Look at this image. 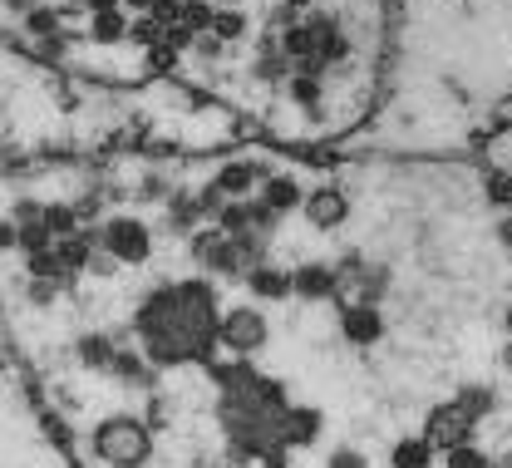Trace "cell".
Masks as SVG:
<instances>
[{"label":"cell","mask_w":512,"mask_h":468,"mask_svg":"<svg viewBox=\"0 0 512 468\" xmlns=\"http://www.w3.org/2000/svg\"><path fill=\"white\" fill-rule=\"evenodd\" d=\"M261 202L286 217V212H296V207L306 202V188H301V178H291V173H271V178L261 183Z\"/></svg>","instance_id":"14"},{"label":"cell","mask_w":512,"mask_h":468,"mask_svg":"<svg viewBox=\"0 0 512 468\" xmlns=\"http://www.w3.org/2000/svg\"><path fill=\"white\" fill-rule=\"evenodd\" d=\"M89 449H94L104 464H114V468H143L148 464V454H153V439H148V429H143L138 419H128V414H109V419H99V424H94Z\"/></svg>","instance_id":"2"},{"label":"cell","mask_w":512,"mask_h":468,"mask_svg":"<svg viewBox=\"0 0 512 468\" xmlns=\"http://www.w3.org/2000/svg\"><path fill=\"white\" fill-rule=\"evenodd\" d=\"M143 355L158 370L173 365H212L222 345V311L212 281H168L138 306Z\"/></svg>","instance_id":"1"},{"label":"cell","mask_w":512,"mask_h":468,"mask_svg":"<svg viewBox=\"0 0 512 468\" xmlns=\"http://www.w3.org/2000/svg\"><path fill=\"white\" fill-rule=\"evenodd\" d=\"M389 468H434V444L424 434H404L389 449Z\"/></svg>","instance_id":"16"},{"label":"cell","mask_w":512,"mask_h":468,"mask_svg":"<svg viewBox=\"0 0 512 468\" xmlns=\"http://www.w3.org/2000/svg\"><path fill=\"white\" fill-rule=\"evenodd\" d=\"M197 222H207V212H202V198L197 193H173L168 198V232H197Z\"/></svg>","instance_id":"17"},{"label":"cell","mask_w":512,"mask_h":468,"mask_svg":"<svg viewBox=\"0 0 512 468\" xmlns=\"http://www.w3.org/2000/svg\"><path fill=\"white\" fill-rule=\"evenodd\" d=\"M192 262L207 271L212 281H247V271H252L247 252H242V242H237L232 232H222L217 222L192 232Z\"/></svg>","instance_id":"3"},{"label":"cell","mask_w":512,"mask_h":468,"mask_svg":"<svg viewBox=\"0 0 512 468\" xmlns=\"http://www.w3.org/2000/svg\"><path fill=\"white\" fill-rule=\"evenodd\" d=\"M503 326H508V335H512V306H508V311H503Z\"/></svg>","instance_id":"30"},{"label":"cell","mask_w":512,"mask_h":468,"mask_svg":"<svg viewBox=\"0 0 512 468\" xmlns=\"http://www.w3.org/2000/svg\"><path fill=\"white\" fill-rule=\"evenodd\" d=\"M74 222H79V212H74L69 202H50V207H45V227H50L55 237H74Z\"/></svg>","instance_id":"22"},{"label":"cell","mask_w":512,"mask_h":468,"mask_svg":"<svg viewBox=\"0 0 512 468\" xmlns=\"http://www.w3.org/2000/svg\"><path fill=\"white\" fill-rule=\"evenodd\" d=\"M453 400H458V409H463L468 419H478V424H483V419L498 409V390H488V385H463Z\"/></svg>","instance_id":"19"},{"label":"cell","mask_w":512,"mask_h":468,"mask_svg":"<svg viewBox=\"0 0 512 468\" xmlns=\"http://www.w3.org/2000/svg\"><path fill=\"white\" fill-rule=\"evenodd\" d=\"M301 212H306V222H311L316 232H340L345 217H350V193H345L340 183H320V188L306 193Z\"/></svg>","instance_id":"8"},{"label":"cell","mask_w":512,"mask_h":468,"mask_svg":"<svg viewBox=\"0 0 512 468\" xmlns=\"http://www.w3.org/2000/svg\"><path fill=\"white\" fill-rule=\"evenodd\" d=\"M325 468H370V459H365V454H360L355 444H340V449H330Z\"/></svg>","instance_id":"24"},{"label":"cell","mask_w":512,"mask_h":468,"mask_svg":"<svg viewBox=\"0 0 512 468\" xmlns=\"http://www.w3.org/2000/svg\"><path fill=\"white\" fill-rule=\"evenodd\" d=\"M247 291H252L256 301H286V296H296V281H291V271L286 267L261 262V267L247 271Z\"/></svg>","instance_id":"13"},{"label":"cell","mask_w":512,"mask_h":468,"mask_svg":"<svg viewBox=\"0 0 512 468\" xmlns=\"http://www.w3.org/2000/svg\"><path fill=\"white\" fill-rule=\"evenodd\" d=\"M55 252H60L64 271H89L99 242H94V232H74V237H60V242H55Z\"/></svg>","instance_id":"18"},{"label":"cell","mask_w":512,"mask_h":468,"mask_svg":"<svg viewBox=\"0 0 512 468\" xmlns=\"http://www.w3.org/2000/svg\"><path fill=\"white\" fill-rule=\"evenodd\" d=\"M340 335L350 340V345H380L384 335V316L380 306H365V301H340Z\"/></svg>","instance_id":"9"},{"label":"cell","mask_w":512,"mask_h":468,"mask_svg":"<svg viewBox=\"0 0 512 468\" xmlns=\"http://www.w3.org/2000/svg\"><path fill=\"white\" fill-rule=\"evenodd\" d=\"M138 198H143V202H168V198H173V193H168V178L148 173V178L138 183Z\"/></svg>","instance_id":"25"},{"label":"cell","mask_w":512,"mask_h":468,"mask_svg":"<svg viewBox=\"0 0 512 468\" xmlns=\"http://www.w3.org/2000/svg\"><path fill=\"white\" fill-rule=\"evenodd\" d=\"M128 30H133V20H128L124 10H104V15H89V45H99V50H109V45H128Z\"/></svg>","instance_id":"15"},{"label":"cell","mask_w":512,"mask_h":468,"mask_svg":"<svg viewBox=\"0 0 512 468\" xmlns=\"http://www.w3.org/2000/svg\"><path fill=\"white\" fill-rule=\"evenodd\" d=\"M266 340H271V321L261 316V306H232V311H222V345L232 355L247 360Z\"/></svg>","instance_id":"6"},{"label":"cell","mask_w":512,"mask_h":468,"mask_svg":"<svg viewBox=\"0 0 512 468\" xmlns=\"http://www.w3.org/2000/svg\"><path fill=\"white\" fill-rule=\"evenodd\" d=\"M493 237H498V247H508V252H512V212H503V217H498Z\"/></svg>","instance_id":"27"},{"label":"cell","mask_w":512,"mask_h":468,"mask_svg":"<svg viewBox=\"0 0 512 468\" xmlns=\"http://www.w3.org/2000/svg\"><path fill=\"white\" fill-rule=\"evenodd\" d=\"M50 296H55V281H45V276H35V281H30V301H35V306H45Z\"/></svg>","instance_id":"26"},{"label":"cell","mask_w":512,"mask_h":468,"mask_svg":"<svg viewBox=\"0 0 512 468\" xmlns=\"http://www.w3.org/2000/svg\"><path fill=\"white\" fill-rule=\"evenodd\" d=\"M291 281H296L301 301H340V271H335V262H301L291 271Z\"/></svg>","instance_id":"11"},{"label":"cell","mask_w":512,"mask_h":468,"mask_svg":"<svg viewBox=\"0 0 512 468\" xmlns=\"http://www.w3.org/2000/svg\"><path fill=\"white\" fill-rule=\"evenodd\" d=\"M498 365H503V370H508V375H512V340H508V345H503V350H498Z\"/></svg>","instance_id":"28"},{"label":"cell","mask_w":512,"mask_h":468,"mask_svg":"<svg viewBox=\"0 0 512 468\" xmlns=\"http://www.w3.org/2000/svg\"><path fill=\"white\" fill-rule=\"evenodd\" d=\"M114 355H119V350H114L104 335H84V340H79V360H84L89 370H109Z\"/></svg>","instance_id":"21"},{"label":"cell","mask_w":512,"mask_h":468,"mask_svg":"<svg viewBox=\"0 0 512 468\" xmlns=\"http://www.w3.org/2000/svg\"><path fill=\"white\" fill-rule=\"evenodd\" d=\"M444 468H493V459L478 449V444H458L444 454Z\"/></svg>","instance_id":"23"},{"label":"cell","mask_w":512,"mask_h":468,"mask_svg":"<svg viewBox=\"0 0 512 468\" xmlns=\"http://www.w3.org/2000/svg\"><path fill=\"white\" fill-rule=\"evenodd\" d=\"M473 429H478V419H468L458 400L439 404V409H429V419H424V439L434 444V449H458V444H473Z\"/></svg>","instance_id":"7"},{"label":"cell","mask_w":512,"mask_h":468,"mask_svg":"<svg viewBox=\"0 0 512 468\" xmlns=\"http://www.w3.org/2000/svg\"><path fill=\"white\" fill-rule=\"evenodd\" d=\"M10 242H20V237H15V232H10V227L0 222V247H10Z\"/></svg>","instance_id":"29"},{"label":"cell","mask_w":512,"mask_h":468,"mask_svg":"<svg viewBox=\"0 0 512 468\" xmlns=\"http://www.w3.org/2000/svg\"><path fill=\"white\" fill-rule=\"evenodd\" d=\"M320 434H325V414L316 404H291L281 414V444L286 449H311V444H320Z\"/></svg>","instance_id":"10"},{"label":"cell","mask_w":512,"mask_h":468,"mask_svg":"<svg viewBox=\"0 0 512 468\" xmlns=\"http://www.w3.org/2000/svg\"><path fill=\"white\" fill-rule=\"evenodd\" d=\"M94 242L119 262V267H143L153 257V227L143 217H109L104 227H94Z\"/></svg>","instance_id":"4"},{"label":"cell","mask_w":512,"mask_h":468,"mask_svg":"<svg viewBox=\"0 0 512 468\" xmlns=\"http://www.w3.org/2000/svg\"><path fill=\"white\" fill-rule=\"evenodd\" d=\"M340 271V301H365V306H380L394 286V271L384 262H365L360 252H350L345 262H335Z\"/></svg>","instance_id":"5"},{"label":"cell","mask_w":512,"mask_h":468,"mask_svg":"<svg viewBox=\"0 0 512 468\" xmlns=\"http://www.w3.org/2000/svg\"><path fill=\"white\" fill-rule=\"evenodd\" d=\"M266 178H271V168H266V163H256V158H237V163H227V168L212 178V188L232 202V198H252V188L256 183H266Z\"/></svg>","instance_id":"12"},{"label":"cell","mask_w":512,"mask_h":468,"mask_svg":"<svg viewBox=\"0 0 512 468\" xmlns=\"http://www.w3.org/2000/svg\"><path fill=\"white\" fill-rule=\"evenodd\" d=\"M483 202H488V207H503V212H512V173H503V168L483 173Z\"/></svg>","instance_id":"20"}]
</instances>
